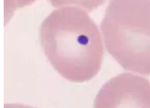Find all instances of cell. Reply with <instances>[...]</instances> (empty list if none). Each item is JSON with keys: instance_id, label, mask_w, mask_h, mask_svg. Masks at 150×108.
Returning <instances> with one entry per match:
<instances>
[{"instance_id": "6da1fadb", "label": "cell", "mask_w": 150, "mask_h": 108, "mask_svg": "<svg viewBox=\"0 0 150 108\" xmlns=\"http://www.w3.org/2000/svg\"><path fill=\"white\" fill-rule=\"evenodd\" d=\"M46 31L49 52L69 80L83 82L101 68L104 50L94 21L83 8L71 7L50 21Z\"/></svg>"}, {"instance_id": "7a4b0ae2", "label": "cell", "mask_w": 150, "mask_h": 108, "mask_svg": "<svg viewBox=\"0 0 150 108\" xmlns=\"http://www.w3.org/2000/svg\"><path fill=\"white\" fill-rule=\"evenodd\" d=\"M149 1H112L102 30L108 52L126 70L149 75Z\"/></svg>"}, {"instance_id": "3957f363", "label": "cell", "mask_w": 150, "mask_h": 108, "mask_svg": "<svg viewBox=\"0 0 150 108\" xmlns=\"http://www.w3.org/2000/svg\"><path fill=\"white\" fill-rule=\"evenodd\" d=\"M122 75L108 82L100 91L95 107H149V82L131 74Z\"/></svg>"}]
</instances>
